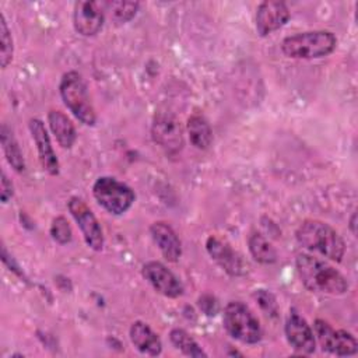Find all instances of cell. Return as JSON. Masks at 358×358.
<instances>
[{
	"label": "cell",
	"instance_id": "obj_1",
	"mask_svg": "<svg viewBox=\"0 0 358 358\" xmlns=\"http://www.w3.org/2000/svg\"><path fill=\"white\" fill-rule=\"evenodd\" d=\"M295 267L301 282L312 292L343 295L348 291L345 277L323 260L301 253L296 256Z\"/></svg>",
	"mask_w": 358,
	"mask_h": 358
},
{
	"label": "cell",
	"instance_id": "obj_2",
	"mask_svg": "<svg viewBox=\"0 0 358 358\" xmlns=\"http://www.w3.org/2000/svg\"><path fill=\"white\" fill-rule=\"evenodd\" d=\"M295 238L305 249L317 252L323 257L337 263L341 262L345 253V243L341 235L333 227L319 220L303 221L298 227Z\"/></svg>",
	"mask_w": 358,
	"mask_h": 358
},
{
	"label": "cell",
	"instance_id": "obj_3",
	"mask_svg": "<svg viewBox=\"0 0 358 358\" xmlns=\"http://www.w3.org/2000/svg\"><path fill=\"white\" fill-rule=\"evenodd\" d=\"M337 45L336 35L317 29L289 35L282 39L281 50L291 59H319L330 55Z\"/></svg>",
	"mask_w": 358,
	"mask_h": 358
},
{
	"label": "cell",
	"instance_id": "obj_4",
	"mask_svg": "<svg viewBox=\"0 0 358 358\" xmlns=\"http://www.w3.org/2000/svg\"><path fill=\"white\" fill-rule=\"evenodd\" d=\"M60 96L69 110L84 124L94 126L96 113L90 98L85 80L78 71H67L62 76L59 84Z\"/></svg>",
	"mask_w": 358,
	"mask_h": 358
},
{
	"label": "cell",
	"instance_id": "obj_5",
	"mask_svg": "<svg viewBox=\"0 0 358 358\" xmlns=\"http://www.w3.org/2000/svg\"><path fill=\"white\" fill-rule=\"evenodd\" d=\"M227 333L245 344H255L262 338V326L253 312L239 301H231L222 315Z\"/></svg>",
	"mask_w": 358,
	"mask_h": 358
},
{
	"label": "cell",
	"instance_id": "obj_6",
	"mask_svg": "<svg viewBox=\"0 0 358 358\" xmlns=\"http://www.w3.org/2000/svg\"><path fill=\"white\" fill-rule=\"evenodd\" d=\"M95 200L101 207L113 215L126 213L134 203V192L112 176H101L92 186Z\"/></svg>",
	"mask_w": 358,
	"mask_h": 358
},
{
	"label": "cell",
	"instance_id": "obj_7",
	"mask_svg": "<svg viewBox=\"0 0 358 358\" xmlns=\"http://www.w3.org/2000/svg\"><path fill=\"white\" fill-rule=\"evenodd\" d=\"M151 136L168 155H176L183 147V133L179 120L169 112H158L154 116Z\"/></svg>",
	"mask_w": 358,
	"mask_h": 358
},
{
	"label": "cell",
	"instance_id": "obj_8",
	"mask_svg": "<svg viewBox=\"0 0 358 358\" xmlns=\"http://www.w3.org/2000/svg\"><path fill=\"white\" fill-rule=\"evenodd\" d=\"M313 330L323 351L338 357H347L354 355L358 350V343L351 333L345 330H336L322 319L315 320Z\"/></svg>",
	"mask_w": 358,
	"mask_h": 358
},
{
	"label": "cell",
	"instance_id": "obj_9",
	"mask_svg": "<svg viewBox=\"0 0 358 358\" xmlns=\"http://www.w3.org/2000/svg\"><path fill=\"white\" fill-rule=\"evenodd\" d=\"M69 211L76 220L77 225L81 229V234L84 236L85 243L92 249V250H101L103 248V234L102 228L91 211V208L85 204V201L80 197H71L67 203Z\"/></svg>",
	"mask_w": 358,
	"mask_h": 358
},
{
	"label": "cell",
	"instance_id": "obj_10",
	"mask_svg": "<svg viewBox=\"0 0 358 358\" xmlns=\"http://www.w3.org/2000/svg\"><path fill=\"white\" fill-rule=\"evenodd\" d=\"M291 17V13L284 1L266 0L256 8V31L260 36H267L271 32L284 27Z\"/></svg>",
	"mask_w": 358,
	"mask_h": 358
},
{
	"label": "cell",
	"instance_id": "obj_11",
	"mask_svg": "<svg viewBox=\"0 0 358 358\" xmlns=\"http://www.w3.org/2000/svg\"><path fill=\"white\" fill-rule=\"evenodd\" d=\"M141 274L157 292L166 298H178L183 294V285L179 278L159 262H147L141 268Z\"/></svg>",
	"mask_w": 358,
	"mask_h": 358
},
{
	"label": "cell",
	"instance_id": "obj_12",
	"mask_svg": "<svg viewBox=\"0 0 358 358\" xmlns=\"http://www.w3.org/2000/svg\"><path fill=\"white\" fill-rule=\"evenodd\" d=\"M105 22L103 6L96 1H77L74 4L73 25L74 29L83 36L96 35Z\"/></svg>",
	"mask_w": 358,
	"mask_h": 358
},
{
	"label": "cell",
	"instance_id": "obj_13",
	"mask_svg": "<svg viewBox=\"0 0 358 358\" xmlns=\"http://www.w3.org/2000/svg\"><path fill=\"white\" fill-rule=\"evenodd\" d=\"M285 337L289 345L302 354H312L316 348V340L313 329L308 322L296 312L291 310L285 322Z\"/></svg>",
	"mask_w": 358,
	"mask_h": 358
},
{
	"label": "cell",
	"instance_id": "obj_14",
	"mask_svg": "<svg viewBox=\"0 0 358 358\" xmlns=\"http://www.w3.org/2000/svg\"><path fill=\"white\" fill-rule=\"evenodd\" d=\"M32 140L38 150V157L41 161V165L43 171H46L49 175H57L59 173V161L56 157V152L52 147L49 134L45 129V124L41 119H31L28 123Z\"/></svg>",
	"mask_w": 358,
	"mask_h": 358
},
{
	"label": "cell",
	"instance_id": "obj_15",
	"mask_svg": "<svg viewBox=\"0 0 358 358\" xmlns=\"http://www.w3.org/2000/svg\"><path fill=\"white\" fill-rule=\"evenodd\" d=\"M208 255L225 270L229 275H242L245 273V263L227 242L218 239L217 236H210L206 243Z\"/></svg>",
	"mask_w": 358,
	"mask_h": 358
},
{
	"label": "cell",
	"instance_id": "obj_16",
	"mask_svg": "<svg viewBox=\"0 0 358 358\" xmlns=\"http://www.w3.org/2000/svg\"><path fill=\"white\" fill-rule=\"evenodd\" d=\"M150 234L158 249L161 250L162 256L168 262H178L180 255H182V245L180 241L173 231V228L164 222V221H157L151 224L150 227Z\"/></svg>",
	"mask_w": 358,
	"mask_h": 358
},
{
	"label": "cell",
	"instance_id": "obj_17",
	"mask_svg": "<svg viewBox=\"0 0 358 358\" xmlns=\"http://www.w3.org/2000/svg\"><path fill=\"white\" fill-rule=\"evenodd\" d=\"M130 340L133 345L143 354L155 357L162 351V343L158 334L144 322L136 320L129 330Z\"/></svg>",
	"mask_w": 358,
	"mask_h": 358
},
{
	"label": "cell",
	"instance_id": "obj_18",
	"mask_svg": "<svg viewBox=\"0 0 358 358\" xmlns=\"http://www.w3.org/2000/svg\"><path fill=\"white\" fill-rule=\"evenodd\" d=\"M48 123L59 145H62L63 148H71L77 138L73 122L63 112L52 109L48 113Z\"/></svg>",
	"mask_w": 358,
	"mask_h": 358
},
{
	"label": "cell",
	"instance_id": "obj_19",
	"mask_svg": "<svg viewBox=\"0 0 358 358\" xmlns=\"http://www.w3.org/2000/svg\"><path fill=\"white\" fill-rule=\"evenodd\" d=\"M187 133L190 143L197 150H207L213 141V130L203 115L194 113L187 119Z\"/></svg>",
	"mask_w": 358,
	"mask_h": 358
},
{
	"label": "cell",
	"instance_id": "obj_20",
	"mask_svg": "<svg viewBox=\"0 0 358 358\" xmlns=\"http://www.w3.org/2000/svg\"><path fill=\"white\" fill-rule=\"evenodd\" d=\"M0 140H1V147H3L6 159L8 161V164L17 172H22L25 169V162H24V158H22V152L20 150V145H18L11 129L6 123L1 124Z\"/></svg>",
	"mask_w": 358,
	"mask_h": 358
},
{
	"label": "cell",
	"instance_id": "obj_21",
	"mask_svg": "<svg viewBox=\"0 0 358 358\" xmlns=\"http://www.w3.org/2000/svg\"><path fill=\"white\" fill-rule=\"evenodd\" d=\"M248 245L252 257L257 263L273 264L277 262V250L274 249L271 242H268V239L262 234L253 232L248 239Z\"/></svg>",
	"mask_w": 358,
	"mask_h": 358
},
{
	"label": "cell",
	"instance_id": "obj_22",
	"mask_svg": "<svg viewBox=\"0 0 358 358\" xmlns=\"http://www.w3.org/2000/svg\"><path fill=\"white\" fill-rule=\"evenodd\" d=\"M169 338L172 344L187 357H207V354L201 350L199 343L183 329L171 330Z\"/></svg>",
	"mask_w": 358,
	"mask_h": 358
},
{
	"label": "cell",
	"instance_id": "obj_23",
	"mask_svg": "<svg viewBox=\"0 0 358 358\" xmlns=\"http://www.w3.org/2000/svg\"><path fill=\"white\" fill-rule=\"evenodd\" d=\"M110 14V18L116 24L129 22L138 11L140 3L138 1H108L103 4Z\"/></svg>",
	"mask_w": 358,
	"mask_h": 358
},
{
	"label": "cell",
	"instance_id": "obj_24",
	"mask_svg": "<svg viewBox=\"0 0 358 358\" xmlns=\"http://www.w3.org/2000/svg\"><path fill=\"white\" fill-rule=\"evenodd\" d=\"M0 66L3 69H6L11 60H13V52H14V46H13V38L10 34V29L7 27L6 18L3 15V13H0Z\"/></svg>",
	"mask_w": 358,
	"mask_h": 358
},
{
	"label": "cell",
	"instance_id": "obj_25",
	"mask_svg": "<svg viewBox=\"0 0 358 358\" xmlns=\"http://www.w3.org/2000/svg\"><path fill=\"white\" fill-rule=\"evenodd\" d=\"M50 235L60 245H66L71 241V235H73L71 227L63 215L53 218L52 225H50Z\"/></svg>",
	"mask_w": 358,
	"mask_h": 358
},
{
	"label": "cell",
	"instance_id": "obj_26",
	"mask_svg": "<svg viewBox=\"0 0 358 358\" xmlns=\"http://www.w3.org/2000/svg\"><path fill=\"white\" fill-rule=\"evenodd\" d=\"M253 298L257 301L259 306L266 312V315L275 317L278 313V305L274 295L266 289H256Z\"/></svg>",
	"mask_w": 358,
	"mask_h": 358
},
{
	"label": "cell",
	"instance_id": "obj_27",
	"mask_svg": "<svg viewBox=\"0 0 358 358\" xmlns=\"http://www.w3.org/2000/svg\"><path fill=\"white\" fill-rule=\"evenodd\" d=\"M0 196L1 201L7 203L13 197V185L6 176V173H1V185H0Z\"/></svg>",
	"mask_w": 358,
	"mask_h": 358
},
{
	"label": "cell",
	"instance_id": "obj_28",
	"mask_svg": "<svg viewBox=\"0 0 358 358\" xmlns=\"http://www.w3.org/2000/svg\"><path fill=\"white\" fill-rule=\"evenodd\" d=\"M355 221H357V213L354 211L352 213V215H351V218H350V229H351V232L355 235L357 234V229H355Z\"/></svg>",
	"mask_w": 358,
	"mask_h": 358
}]
</instances>
